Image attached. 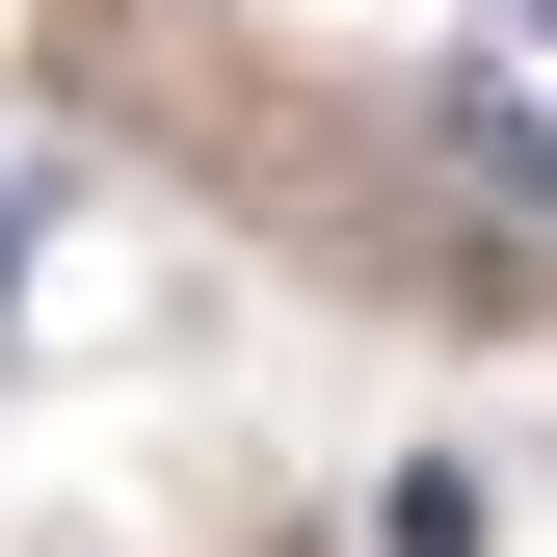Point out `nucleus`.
<instances>
[{
  "label": "nucleus",
  "instance_id": "obj_1",
  "mask_svg": "<svg viewBox=\"0 0 557 557\" xmlns=\"http://www.w3.org/2000/svg\"><path fill=\"white\" fill-rule=\"evenodd\" d=\"M372 557H478V478H398V505H372Z\"/></svg>",
  "mask_w": 557,
  "mask_h": 557
},
{
  "label": "nucleus",
  "instance_id": "obj_2",
  "mask_svg": "<svg viewBox=\"0 0 557 557\" xmlns=\"http://www.w3.org/2000/svg\"><path fill=\"white\" fill-rule=\"evenodd\" d=\"M478 27H531V53H557V0H478Z\"/></svg>",
  "mask_w": 557,
  "mask_h": 557
}]
</instances>
